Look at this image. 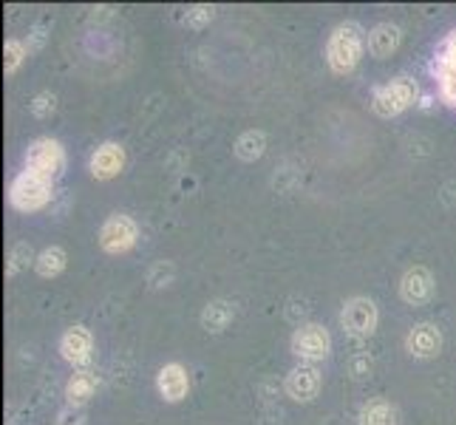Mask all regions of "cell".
Wrapping results in <instances>:
<instances>
[{
    "mask_svg": "<svg viewBox=\"0 0 456 425\" xmlns=\"http://www.w3.org/2000/svg\"><path fill=\"white\" fill-rule=\"evenodd\" d=\"M216 18V9L208 6V4H199V6H191L184 12V26H191V29H201V26H208L210 20Z\"/></svg>",
    "mask_w": 456,
    "mask_h": 425,
    "instance_id": "22",
    "label": "cell"
},
{
    "mask_svg": "<svg viewBox=\"0 0 456 425\" xmlns=\"http://www.w3.org/2000/svg\"><path fill=\"white\" fill-rule=\"evenodd\" d=\"M232 151H235V156H239L241 162H256V159H261V153L266 151V136H264V131H244L239 139H235Z\"/></svg>",
    "mask_w": 456,
    "mask_h": 425,
    "instance_id": "19",
    "label": "cell"
},
{
    "mask_svg": "<svg viewBox=\"0 0 456 425\" xmlns=\"http://www.w3.org/2000/svg\"><path fill=\"white\" fill-rule=\"evenodd\" d=\"M405 349L419 360L436 357L443 349V332H439L436 323H417L405 338Z\"/></svg>",
    "mask_w": 456,
    "mask_h": 425,
    "instance_id": "12",
    "label": "cell"
},
{
    "mask_svg": "<svg viewBox=\"0 0 456 425\" xmlns=\"http://www.w3.org/2000/svg\"><path fill=\"white\" fill-rule=\"evenodd\" d=\"M287 395L295 400V403H309L314 400V395L321 391V372L314 369L312 364H301L295 366L289 374H287Z\"/></svg>",
    "mask_w": 456,
    "mask_h": 425,
    "instance_id": "10",
    "label": "cell"
},
{
    "mask_svg": "<svg viewBox=\"0 0 456 425\" xmlns=\"http://www.w3.org/2000/svg\"><path fill=\"white\" fill-rule=\"evenodd\" d=\"M400 40H403V35H400V29L395 23H380V26H374L369 31V52L377 60H383L391 52H397Z\"/></svg>",
    "mask_w": 456,
    "mask_h": 425,
    "instance_id": "15",
    "label": "cell"
},
{
    "mask_svg": "<svg viewBox=\"0 0 456 425\" xmlns=\"http://www.w3.org/2000/svg\"><path fill=\"white\" fill-rule=\"evenodd\" d=\"M35 258V253H31V244L28 241H18L12 247V253H9V261H6V275L14 278V275H20L28 261Z\"/></svg>",
    "mask_w": 456,
    "mask_h": 425,
    "instance_id": "20",
    "label": "cell"
},
{
    "mask_svg": "<svg viewBox=\"0 0 456 425\" xmlns=\"http://www.w3.org/2000/svg\"><path fill=\"white\" fill-rule=\"evenodd\" d=\"M23 43H26L28 54H31V52H37V49H43V43H45V26H35V29H31L28 40H23Z\"/></svg>",
    "mask_w": 456,
    "mask_h": 425,
    "instance_id": "26",
    "label": "cell"
},
{
    "mask_svg": "<svg viewBox=\"0 0 456 425\" xmlns=\"http://www.w3.org/2000/svg\"><path fill=\"white\" fill-rule=\"evenodd\" d=\"M434 290H436V281L431 275V270H426V266H411L403 281H400V295L405 304L411 306H419V304H428L434 298Z\"/></svg>",
    "mask_w": 456,
    "mask_h": 425,
    "instance_id": "9",
    "label": "cell"
},
{
    "mask_svg": "<svg viewBox=\"0 0 456 425\" xmlns=\"http://www.w3.org/2000/svg\"><path fill=\"white\" fill-rule=\"evenodd\" d=\"M232 318H235V306L230 301H210L201 309V326L213 335L224 332V329L232 323Z\"/></svg>",
    "mask_w": 456,
    "mask_h": 425,
    "instance_id": "17",
    "label": "cell"
},
{
    "mask_svg": "<svg viewBox=\"0 0 456 425\" xmlns=\"http://www.w3.org/2000/svg\"><path fill=\"white\" fill-rule=\"evenodd\" d=\"M66 264H69L66 249H62V247H45L43 253L35 258V270H37L40 278H57L62 270H66Z\"/></svg>",
    "mask_w": 456,
    "mask_h": 425,
    "instance_id": "18",
    "label": "cell"
},
{
    "mask_svg": "<svg viewBox=\"0 0 456 425\" xmlns=\"http://www.w3.org/2000/svg\"><path fill=\"white\" fill-rule=\"evenodd\" d=\"M363 57V29L354 20L340 23L326 43V62L335 74H349Z\"/></svg>",
    "mask_w": 456,
    "mask_h": 425,
    "instance_id": "1",
    "label": "cell"
},
{
    "mask_svg": "<svg viewBox=\"0 0 456 425\" xmlns=\"http://www.w3.org/2000/svg\"><path fill=\"white\" fill-rule=\"evenodd\" d=\"M23 165L28 173H35V176L54 182L62 176V170H66V148L52 136H40L26 148Z\"/></svg>",
    "mask_w": 456,
    "mask_h": 425,
    "instance_id": "3",
    "label": "cell"
},
{
    "mask_svg": "<svg viewBox=\"0 0 456 425\" xmlns=\"http://www.w3.org/2000/svg\"><path fill=\"white\" fill-rule=\"evenodd\" d=\"M136 244V222L131 216L114 213L100 227V247L111 256H122Z\"/></svg>",
    "mask_w": 456,
    "mask_h": 425,
    "instance_id": "7",
    "label": "cell"
},
{
    "mask_svg": "<svg viewBox=\"0 0 456 425\" xmlns=\"http://www.w3.org/2000/svg\"><path fill=\"white\" fill-rule=\"evenodd\" d=\"M292 352L295 357H301L304 364H318V360H326L329 352H332V335L326 332L321 323H304L295 329L292 335Z\"/></svg>",
    "mask_w": 456,
    "mask_h": 425,
    "instance_id": "6",
    "label": "cell"
},
{
    "mask_svg": "<svg viewBox=\"0 0 456 425\" xmlns=\"http://www.w3.org/2000/svg\"><path fill=\"white\" fill-rule=\"evenodd\" d=\"M28 108H31V114H35L37 119H45V117H52L57 111V97L52 91H40L37 97L28 102Z\"/></svg>",
    "mask_w": 456,
    "mask_h": 425,
    "instance_id": "23",
    "label": "cell"
},
{
    "mask_svg": "<svg viewBox=\"0 0 456 425\" xmlns=\"http://www.w3.org/2000/svg\"><path fill=\"white\" fill-rule=\"evenodd\" d=\"M156 388H159V395L165 397V403L184 400L187 391H191V377H187V369L179 366V364L162 366L159 374H156Z\"/></svg>",
    "mask_w": 456,
    "mask_h": 425,
    "instance_id": "13",
    "label": "cell"
},
{
    "mask_svg": "<svg viewBox=\"0 0 456 425\" xmlns=\"http://www.w3.org/2000/svg\"><path fill=\"white\" fill-rule=\"evenodd\" d=\"M122 168H125V148L117 145V142H102L91 156V176L100 182L119 176Z\"/></svg>",
    "mask_w": 456,
    "mask_h": 425,
    "instance_id": "11",
    "label": "cell"
},
{
    "mask_svg": "<svg viewBox=\"0 0 456 425\" xmlns=\"http://www.w3.org/2000/svg\"><path fill=\"white\" fill-rule=\"evenodd\" d=\"M57 420H60L57 425H83V414H80V408H74V405H69L66 412H62Z\"/></svg>",
    "mask_w": 456,
    "mask_h": 425,
    "instance_id": "27",
    "label": "cell"
},
{
    "mask_svg": "<svg viewBox=\"0 0 456 425\" xmlns=\"http://www.w3.org/2000/svg\"><path fill=\"white\" fill-rule=\"evenodd\" d=\"M419 97V86L411 77H395L391 83H383L371 94V111L383 119H391L403 111H408Z\"/></svg>",
    "mask_w": 456,
    "mask_h": 425,
    "instance_id": "2",
    "label": "cell"
},
{
    "mask_svg": "<svg viewBox=\"0 0 456 425\" xmlns=\"http://www.w3.org/2000/svg\"><path fill=\"white\" fill-rule=\"evenodd\" d=\"M54 196V187L49 179H40L35 176V173H18L9 187V204L14 210H20V213H35V210H43L45 204L52 201Z\"/></svg>",
    "mask_w": 456,
    "mask_h": 425,
    "instance_id": "4",
    "label": "cell"
},
{
    "mask_svg": "<svg viewBox=\"0 0 456 425\" xmlns=\"http://www.w3.org/2000/svg\"><path fill=\"white\" fill-rule=\"evenodd\" d=\"M377 321H380V312H377V304L371 298H363V295H354L349 301L343 304L340 309V326L343 332L349 338H357V340H366L374 335L377 329Z\"/></svg>",
    "mask_w": 456,
    "mask_h": 425,
    "instance_id": "5",
    "label": "cell"
},
{
    "mask_svg": "<svg viewBox=\"0 0 456 425\" xmlns=\"http://www.w3.org/2000/svg\"><path fill=\"white\" fill-rule=\"evenodd\" d=\"M100 380H97V374L88 372V369H80V372H74L71 374V380L66 386V400L69 405L74 408H83L91 397H94V391H97Z\"/></svg>",
    "mask_w": 456,
    "mask_h": 425,
    "instance_id": "14",
    "label": "cell"
},
{
    "mask_svg": "<svg viewBox=\"0 0 456 425\" xmlns=\"http://www.w3.org/2000/svg\"><path fill=\"white\" fill-rule=\"evenodd\" d=\"M371 369H374L371 355H366V352L352 355V360H349V374L354 377V380H366V377L371 374Z\"/></svg>",
    "mask_w": 456,
    "mask_h": 425,
    "instance_id": "24",
    "label": "cell"
},
{
    "mask_svg": "<svg viewBox=\"0 0 456 425\" xmlns=\"http://www.w3.org/2000/svg\"><path fill=\"white\" fill-rule=\"evenodd\" d=\"M91 352H94V338L86 326H71L62 332L60 338V355L66 364L77 366V369H83L91 364Z\"/></svg>",
    "mask_w": 456,
    "mask_h": 425,
    "instance_id": "8",
    "label": "cell"
},
{
    "mask_svg": "<svg viewBox=\"0 0 456 425\" xmlns=\"http://www.w3.org/2000/svg\"><path fill=\"white\" fill-rule=\"evenodd\" d=\"M26 57H28V49H26L23 40H6V45H4V69H6V74L18 71Z\"/></svg>",
    "mask_w": 456,
    "mask_h": 425,
    "instance_id": "21",
    "label": "cell"
},
{
    "mask_svg": "<svg viewBox=\"0 0 456 425\" xmlns=\"http://www.w3.org/2000/svg\"><path fill=\"white\" fill-rule=\"evenodd\" d=\"M170 278H173V264H165V261L153 264L151 273H148V283H151V287H167Z\"/></svg>",
    "mask_w": 456,
    "mask_h": 425,
    "instance_id": "25",
    "label": "cell"
},
{
    "mask_svg": "<svg viewBox=\"0 0 456 425\" xmlns=\"http://www.w3.org/2000/svg\"><path fill=\"white\" fill-rule=\"evenodd\" d=\"M357 425H400V412L388 400H369L360 408Z\"/></svg>",
    "mask_w": 456,
    "mask_h": 425,
    "instance_id": "16",
    "label": "cell"
}]
</instances>
